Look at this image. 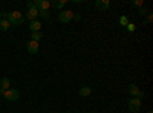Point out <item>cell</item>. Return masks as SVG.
Returning <instances> with one entry per match:
<instances>
[{
	"mask_svg": "<svg viewBox=\"0 0 153 113\" xmlns=\"http://www.w3.org/2000/svg\"><path fill=\"white\" fill-rule=\"evenodd\" d=\"M8 21H9L11 26H19V24H22L25 21V16L22 14L20 11H12V12H9Z\"/></svg>",
	"mask_w": 153,
	"mask_h": 113,
	"instance_id": "1",
	"label": "cell"
},
{
	"mask_svg": "<svg viewBox=\"0 0 153 113\" xmlns=\"http://www.w3.org/2000/svg\"><path fill=\"white\" fill-rule=\"evenodd\" d=\"M141 106H143V101L139 98H130L129 103H127V107H129V110L132 113H136L141 110Z\"/></svg>",
	"mask_w": 153,
	"mask_h": 113,
	"instance_id": "2",
	"label": "cell"
},
{
	"mask_svg": "<svg viewBox=\"0 0 153 113\" xmlns=\"http://www.w3.org/2000/svg\"><path fill=\"white\" fill-rule=\"evenodd\" d=\"M74 18V12L69 9H63L61 12H58V20L61 23H71Z\"/></svg>",
	"mask_w": 153,
	"mask_h": 113,
	"instance_id": "3",
	"label": "cell"
},
{
	"mask_svg": "<svg viewBox=\"0 0 153 113\" xmlns=\"http://www.w3.org/2000/svg\"><path fill=\"white\" fill-rule=\"evenodd\" d=\"M3 98L6 99V101H17V99L20 98V93H19V90H16V89H8V90H5V93H3Z\"/></svg>",
	"mask_w": 153,
	"mask_h": 113,
	"instance_id": "4",
	"label": "cell"
},
{
	"mask_svg": "<svg viewBox=\"0 0 153 113\" xmlns=\"http://www.w3.org/2000/svg\"><path fill=\"white\" fill-rule=\"evenodd\" d=\"M35 8L38 12H43V11H49V6H51V2L48 0H35Z\"/></svg>",
	"mask_w": 153,
	"mask_h": 113,
	"instance_id": "5",
	"label": "cell"
},
{
	"mask_svg": "<svg viewBox=\"0 0 153 113\" xmlns=\"http://www.w3.org/2000/svg\"><path fill=\"white\" fill-rule=\"evenodd\" d=\"M26 51H28L31 55H35L38 51H40V46H38V43H37V41L29 40V41L26 43Z\"/></svg>",
	"mask_w": 153,
	"mask_h": 113,
	"instance_id": "6",
	"label": "cell"
},
{
	"mask_svg": "<svg viewBox=\"0 0 153 113\" xmlns=\"http://www.w3.org/2000/svg\"><path fill=\"white\" fill-rule=\"evenodd\" d=\"M95 8L98 11H107L110 8V2H109V0H97V2H95Z\"/></svg>",
	"mask_w": 153,
	"mask_h": 113,
	"instance_id": "7",
	"label": "cell"
},
{
	"mask_svg": "<svg viewBox=\"0 0 153 113\" xmlns=\"http://www.w3.org/2000/svg\"><path fill=\"white\" fill-rule=\"evenodd\" d=\"M127 92H129V95L132 98H138V95L141 93V90H139V87L136 84H130L129 87H127Z\"/></svg>",
	"mask_w": 153,
	"mask_h": 113,
	"instance_id": "8",
	"label": "cell"
},
{
	"mask_svg": "<svg viewBox=\"0 0 153 113\" xmlns=\"http://www.w3.org/2000/svg\"><path fill=\"white\" fill-rule=\"evenodd\" d=\"M37 17H38V11H37V8L28 9V12L25 14V18H26V20H29V21H32V20H37Z\"/></svg>",
	"mask_w": 153,
	"mask_h": 113,
	"instance_id": "9",
	"label": "cell"
},
{
	"mask_svg": "<svg viewBox=\"0 0 153 113\" xmlns=\"http://www.w3.org/2000/svg\"><path fill=\"white\" fill-rule=\"evenodd\" d=\"M91 93H92V89H91L89 86H83L81 89L78 90V95H80L81 98H87V96L91 95Z\"/></svg>",
	"mask_w": 153,
	"mask_h": 113,
	"instance_id": "10",
	"label": "cell"
},
{
	"mask_svg": "<svg viewBox=\"0 0 153 113\" xmlns=\"http://www.w3.org/2000/svg\"><path fill=\"white\" fill-rule=\"evenodd\" d=\"M29 29L32 31V32H38L42 29V23L38 21V20H32V21H29Z\"/></svg>",
	"mask_w": 153,
	"mask_h": 113,
	"instance_id": "11",
	"label": "cell"
},
{
	"mask_svg": "<svg viewBox=\"0 0 153 113\" xmlns=\"http://www.w3.org/2000/svg\"><path fill=\"white\" fill-rule=\"evenodd\" d=\"M66 3H68L66 0H55V2H52V3H51V6H54L55 9H63Z\"/></svg>",
	"mask_w": 153,
	"mask_h": 113,
	"instance_id": "12",
	"label": "cell"
},
{
	"mask_svg": "<svg viewBox=\"0 0 153 113\" xmlns=\"http://www.w3.org/2000/svg\"><path fill=\"white\" fill-rule=\"evenodd\" d=\"M9 86H11V80L6 78V77H3L2 81H0V87H2V89H5V90H8V89H11Z\"/></svg>",
	"mask_w": 153,
	"mask_h": 113,
	"instance_id": "13",
	"label": "cell"
},
{
	"mask_svg": "<svg viewBox=\"0 0 153 113\" xmlns=\"http://www.w3.org/2000/svg\"><path fill=\"white\" fill-rule=\"evenodd\" d=\"M31 37H32V38H31L32 41H37V43H38V41H40V40L43 38V34H42L40 31H38V32H32V35H31Z\"/></svg>",
	"mask_w": 153,
	"mask_h": 113,
	"instance_id": "14",
	"label": "cell"
},
{
	"mask_svg": "<svg viewBox=\"0 0 153 113\" xmlns=\"http://www.w3.org/2000/svg\"><path fill=\"white\" fill-rule=\"evenodd\" d=\"M9 21L8 20H0V31H8L9 29Z\"/></svg>",
	"mask_w": 153,
	"mask_h": 113,
	"instance_id": "15",
	"label": "cell"
},
{
	"mask_svg": "<svg viewBox=\"0 0 153 113\" xmlns=\"http://www.w3.org/2000/svg\"><path fill=\"white\" fill-rule=\"evenodd\" d=\"M38 16H40L43 20H48L49 17H51V14H49V11H43V12H38Z\"/></svg>",
	"mask_w": 153,
	"mask_h": 113,
	"instance_id": "16",
	"label": "cell"
},
{
	"mask_svg": "<svg viewBox=\"0 0 153 113\" xmlns=\"http://www.w3.org/2000/svg\"><path fill=\"white\" fill-rule=\"evenodd\" d=\"M120 23L123 24V26H127V24H129V18H127V17H121L120 18Z\"/></svg>",
	"mask_w": 153,
	"mask_h": 113,
	"instance_id": "17",
	"label": "cell"
},
{
	"mask_svg": "<svg viewBox=\"0 0 153 113\" xmlns=\"http://www.w3.org/2000/svg\"><path fill=\"white\" fill-rule=\"evenodd\" d=\"M138 12H139V16H143V17L149 14V11H147L146 8H139V11H138Z\"/></svg>",
	"mask_w": 153,
	"mask_h": 113,
	"instance_id": "18",
	"label": "cell"
},
{
	"mask_svg": "<svg viewBox=\"0 0 153 113\" xmlns=\"http://www.w3.org/2000/svg\"><path fill=\"white\" fill-rule=\"evenodd\" d=\"M135 29H136V26H135L133 23H129V24H127V31H130V32H133Z\"/></svg>",
	"mask_w": 153,
	"mask_h": 113,
	"instance_id": "19",
	"label": "cell"
},
{
	"mask_svg": "<svg viewBox=\"0 0 153 113\" xmlns=\"http://www.w3.org/2000/svg\"><path fill=\"white\" fill-rule=\"evenodd\" d=\"M132 5L133 6H138V8H143V2H139V0H133Z\"/></svg>",
	"mask_w": 153,
	"mask_h": 113,
	"instance_id": "20",
	"label": "cell"
},
{
	"mask_svg": "<svg viewBox=\"0 0 153 113\" xmlns=\"http://www.w3.org/2000/svg\"><path fill=\"white\" fill-rule=\"evenodd\" d=\"M72 20H75V21H80L81 20V16L80 14H74V18Z\"/></svg>",
	"mask_w": 153,
	"mask_h": 113,
	"instance_id": "21",
	"label": "cell"
},
{
	"mask_svg": "<svg viewBox=\"0 0 153 113\" xmlns=\"http://www.w3.org/2000/svg\"><path fill=\"white\" fill-rule=\"evenodd\" d=\"M152 21H153V16H152V14H147V21H146V24H147V23H152Z\"/></svg>",
	"mask_w": 153,
	"mask_h": 113,
	"instance_id": "22",
	"label": "cell"
},
{
	"mask_svg": "<svg viewBox=\"0 0 153 113\" xmlns=\"http://www.w3.org/2000/svg\"><path fill=\"white\" fill-rule=\"evenodd\" d=\"M32 8H35V3L31 0V2H28V9H32Z\"/></svg>",
	"mask_w": 153,
	"mask_h": 113,
	"instance_id": "23",
	"label": "cell"
},
{
	"mask_svg": "<svg viewBox=\"0 0 153 113\" xmlns=\"http://www.w3.org/2000/svg\"><path fill=\"white\" fill-rule=\"evenodd\" d=\"M3 93H5V89H2V87H0V95L3 96Z\"/></svg>",
	"mask_w": 153,
	"mask_h": 113,
	"instance_id": "24",
	"label": "cell"
},
{
	"mask_svg": "<svg viewBox=\"0 0 153 113\" xmlns=\"http://www.w3.org/2000/svg\"><path fill=\"white\" fill-rule=\"evenodd\" d=\"M147 113H153V112H152V110H149V112H147Z\"/></svg>",
	"mask_w": 153,
	"mask_h": 113,
	"instance_id": "25",
	"label": "cell"
}]
</instances>
